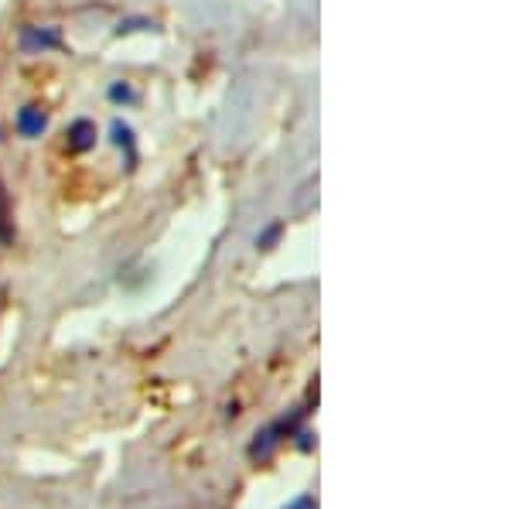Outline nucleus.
Here are the masks:
<instances>
[{"label": "nucleus", "mask_w": 512, "mask_h": 509, "mask_svg": "<svg viewBox=\"0 0 512 509\" xmlns=\"http://www.w3.org/2000/svg\"><path fill=\"white\" fill-rule=\"evenodd\" d=\"M304 417H308V410H294L291 417H277L270 428L256 431V438L250 441V458H253V462H267V458L274 455V451L284 445V441H291L294 431L301 428Z\"/></svg>", "instance_id": "obj_1"}, {"label": "nucleus", "mask_w": 512, "mask_h": 509, "mask_svg": "<svg viewBox=\"0 0 512 509\" xmlns=\"http://www.w3.org/2000/svg\"><path fill=\"white\" fill-rule=\"evenodd\" d=\"M45 127H48V117L38 110V106H24L18 113V134L28 137V141H35V137L45 134Z\"/></svg>", "instance_id": "obj_2"}, {"label": "nucleus", "mask_w": 512, "mask_h": 509, "mask_svg": "<svg viewBox=\"0 0 512 509\" xmlns=\"http://www.w3.org/2000/svg\"><path fill=\"white\" fill-rule=\"evenodd\" d=\"M21 45L28 48V52H35V48H55L59 45V35L55 31H35V28H24V35H21Z\"/></svg>", "instance_id": "obj_3"}, {"label": "nucleus", "mask_w": 512, "mask_h": 509, "mask_svg": "<svg viewBox=\"0 0 512 509\" xmlns=\"http://www.w3.org/2000/svg\"><path fill=\"white\" fill-rule=\"evenodd\" d=\"M72 137H76L72 147H76V151H86V147H93V141H96V127L89 120H79L76 127H72Z\"/></svg>", "instance_id": "obj_4"}, {"label": "nucleus", "mask_w": 512, "mask_h": 509, "mask_svg": "<svg viewBox=\"0 0 512 509\" xmlns=\"http://www.w3.org/2000/svg\"><path fill=\"white\" fill-rule=\"evenodd\" d=\"M280 233H284V223L277 219V223H270L260 236H256V250H270V246H277Z\"/></svg>", "instance_id": "obj_5"}, {"label": "nucleus", "mask_w": 512, "mask_h": 509, "mask_svg": "<svg viewBox=\"0 0 512 509\" xmlns=\"http://www.w3.org/2000/svg\"><path fill=\"white\" fill-rule=\"evenodd\" d=\"M284 509H318V499L311 496V492H301V496H294Z\"/></svg>", "instance_id": "obj_6"}]
</instances>
